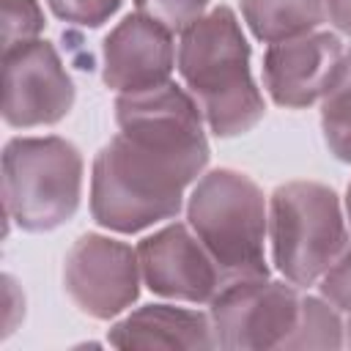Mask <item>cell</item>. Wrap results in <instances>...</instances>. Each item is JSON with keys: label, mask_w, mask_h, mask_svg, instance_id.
Here are the masks:
<instances>
[{"label": "cell", "mask_w": 351, "mask_h": 351, "mask_svg": "<svg viewBox=\"0 0 351 351\" xmlns=\"http://www.w3.org/2000/svg\"><path fill=\"white\" fill-rule=\"evenodd\" d=\"M74 104V85L49 41L3 49V118L8 126L33 129L58 123Z\"/></svg>", "instance_id": "7"}, {"label": "cell", "mask_w": 351, "mask_h": 351, "mask_svg": "<svg viewBox=\"0 0 351 351\" xmlns=\"http://www.w3.org/2000/svg\"><path fill=\"white\" fill-rule=\"evenodd\" d=\"M324 8H326L329 22L340 33L351 36V0H324Z\"/></svg>", "instance_id": "20"}, {"label": "cell", "mask_w": 351, "mask_h": 351, "mask_svg": "<svg viewBox=\"0 0 351 351\" xmlns=\"http://www.w3.org/2000/svg\"><path fill=\"white\" fill-rule=\"evenodd\" d=\"M346 211H348V225H351V184H348V195H346Z\"/></svg>", "instance_id": "21"}, {"label": "cell", "mask_w": 351, "mask_h": 351, "mask_svg": "<svg viewBox=\"0 0 351 351\" xmlns=\"http://www.w3.org/2000/svg\"><path fill=\"white\" fill-rule=\"evenodd\" d=\"M44 30V14L36 0H3V49L36 41Z\"/></svg>", "instance_id": "16"}, {"label": "cell", "mask_w": 351, "mask_h": 351, "mask_svg": "<svg viewBox=\"0 0 351 351\" xmlns=\"http://www.w3.org/2000/svg\"><path fill=\"white\" fill-rule=\"evenodd\" d=\"M211 332L214 329L203 313L170 304H148L126 315L112 329L110 343L121 348H195L211 346Z\"/></svg>", "instance_id": "12"}, {"label": "cell", "mask_w": 351, "mask_h": 351, "mask_svg": "<svg viewBox=\"0 0 351 351\" xmlns=\"http://www.w3.org/2000/svg\"><path fill=\"white\" fill-rule=\"evenodd\" d=\"M140 274L137 250L96 233L80 236L63 266L69 296L93 318H110L126 310L137 296Z\"/></svg>", "instance_id": "8"}, {"label": "cell", "mask_w": 351, "mask_h": 351, "mask_svg": "<svg viewBox=\"0 0 351 351\" xmlns=\"http://www.w3.org/2000/svg\"><path fill=\"white\" fill-rule=\"evenodd\" d=\"M55 16L63 22L85 25V27H99L112 11L121 5V0H47Z\"/></svg>", "instance_id": "18"}, {"label": "cell", "mask_w": 351, "mask_h": 351, "mask_svg": "<svg viewBox=\"0 0 351 351\" xmlns=\"http://www.w3.org/2000/svg\"><path fill=\"white\" fill-rule=\"evenodd\" d=\"M186 214L189 228L214 258L222 285L247 277H266V203L250 176L236 170L206 173L192 189Z\"/></svg>", "instance_id": "3"}, {"label": "cell", "mask_w": 351, "mask_h": 351, "mask_svg": "<svg viewBox=\"0 0 351 351\" xmlns=\"http://www.w3.org/2000/svg\"><path fill=\"white\" fill-rule=\"evenodd\" d=\"M346 250L337 195L315 181H291L271 195V252L293 285H313Z\"/></svg>", "instance_id": "5"}, {"label": "cell", "mask_w": 351, "mask_h": 351, "mask_svg": "<svg viewBox=\"0 0 351 351\" xmlns=\"http://www.w3.org/2000/svg\"><path fill=\"white\" fill-rule=\"evenodd\" d=\"M241 14L266 44L307 36L326 19L324 0H241Z\"/></svg>", "instance_id": "13"}, {"label": "cell", "mask_w": 351, "mask_h": 351, "mask_svg": "<svg viewBox=\"0 0 351 351\" xmlns=\"http://www.w3.org/2000/svg\"><path fill=\"white\" fill-rule=\"evenodd\" d=\"M143 280L154 293L184 299V302H208L222 288V274L197 236L186 225H170L137 247Z\"/></svg>", "instance_id": "9"}, {"label": "cell", "mask_w": 351, "mask_h": 351, "mask_svg": "<svg viewBox=\"0 0 351 351\" xmlns=\"http://www.w3.org/2000/svg\"><path fill=\"white\" fill-rule=\"evenodd\" d=\"M321 126L329 151L351 162V49H343L340 66L321 96Z\"/></svg>", "instance_id": "14"}, {"label": "cell", "mask_w": 351, "mask_h": 351, "mask_svg": "<svg viewBox=\"0 0 351 351\" xmlns=\"http://www.w3.org/2000/svg\"><path fill=\"white\" fill-rule=\"evenodd\" d=\"M178 71L217 137L250 132L263 118V96L250 74V47L230 8L203 14L181 33Z\"/></svg>", "instance_id": "2"}, {"label": "cell", "mask_w": 351, "mask_h": 351, "mask_svg": "<svg viewBox=\"0 0 351 351\" xmlns=\"http://www.w3.org/2000/svg\"><path fill=\"white\" fill-rule=\"evenodd\" d=\"M82 156L63 137H14L3 151L5 217L41 233L63 225L80 206Z\"/></svg>", "instance_id": "4"}, {"label": "cell", "mask_w": 351, "mask_h": 351, "mask_svg": "<svg viewBox=\"0 0 351 351\" xmlns=\"http://www.w3.org/2000/svg\"><path fill=\"white\" fill-rule=\"evenodd\" d=\"M118 134L99 151L90 178L93 219L137 233L176 217L184 189L203 173L208 143L197 101L165 82L115 101Z\"/></svg>", "instance_id": "1"}, {"label": "cell", "mask_w": 351, "mask_h": 351, "mask_svg": "<svg viewBox=\"0 0 351 351\" xmlns=\"http://www.w3.org/2000/svg\"><path fill=\"white\" fill-rule=\"evenodd\" d=\"M173 33L145 14H129L104 38V82L118 93H140L170 82Z\"/></svg>", "instance_id": "11"}, {"label": "cell", "mask_w": 351, "mask_h": 351, "mask_svg": "<svg viewBox=\"0 0 351 351\" xmlns=\"http://www.w3.org/2000/svg\"><path fill=\"white\" fill-rule=\"evenodd\" d=\"M137 11L165 25L170 33H184L192 22H197L208 5V0H134Z\"/></svg>", "instance_id": "17"}, {"label": "cell", "mask_w": 351, "mask_h": 351, "mask_svg": "<svg viewBox=\"0 0 351 351\" xmlns=\"http://www.w3.org/2000/svg\"><path fill=\"white\" fill-rule=\"evenodd\" d=\"M348 343H351V318H348Z\"/></svg>", "instance_id": "22"}, {"label": "cell", "mask_w": 351, "mask_h": 351, "mask_svg": "<svg viewBox=\"0 0 351 351\" xmlns=\"http://www.w3.org/2000/svg\"><path fill=\"white\" fill-rule=\"evenodd\" d=\"M329 307L321 299H302L299 324L288 346H340V321Z\"/></svg>", "instance_id": "15"}, {"label": "cell", "mask_w": 351, "mask_h": 351, "mask_svg": "<svg viewBox=\"0 0 351 351\" xmlns=\"http://www.w3.org/2000/svg\"><path fill=\"white\" fill-rule=\"evenodd\" d=\"M302 313V299L285 282L247 277L225 282L211 299L214 343L228 348L288 346Z\"/></svg>", "instance_id": "6"}, {"label": "cell", "mask_w": 351, "mask_h": 351, "mask_svg": "<svg viewBox=\"0 0 351 351\" xmlns=\"http://www.w3.org/2000/svg\"><path fill=\"white\" fill-rule=\"evenodd\" d=\"M343 58L335 33H307L299 38L269 44L263 58V85L280 107H307L318 101Z\"/></svg>", "instance_id": "10"}, {"label": "cell", "mask_w": 351, "mask_h": 351, "mask_svg": "<svg viewBox=\"0 0 351 351\" xmlns=\"http://www.w3.org/2000/svg\"><path fill=\"white\" fill-rule=\"evenodd\" d=\"M321 293L332 307L351 313V250H343L340 258L324 271Z\"/></svg>", "instance_id": "19"}]
</instances>
